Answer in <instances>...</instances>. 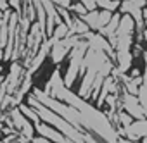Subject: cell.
Segmentation results:
<instances>
[{
  "mask_svg": "<svg viewBox=\"0 0 147 143\" xmlns=\"http://www.w3.org/2000/svg\"><path fill=\"white\" fill-rule=\"evenodd\" d=\"M82 36H76V35H69V36H66V38H62V40H59V41H55V43H52V48H50V53H49V57L52 59V62L59 67V64L69 55V52L73 50V47H75L76 43H78V40H80Z\"/></svg>",
  "mask_w": 147,
  "mask_h": 143,
  "instance_id": "obj_5",
  "label": "cell"
},
{
  "mask_svg": "<svg viewBox=\"0 0 147 143\" xmlns=\"http://www.w3.org/2000/svg\"><path fill=\"white\" fill-rule=\"evenodd\" d=\"M142 40H144V43L147 45V29H144V33H142Z\"/></svg>",
  "mask_w": 147,
  "mask_h": 143,
  "instance_id": "obj_19",
  "label": "cell"
},
{
  "mask_svg": "<svg viewBox=\"0 0 147 143\" xmlns=\"http://www.w3.org/2000/svg\"><path fill=\"white\" fill-rule=\"evenodd\" d=\"M0 143H5V141H4V140H2V141H0Z\"/></svg>",
  "mask_w": 147,
  "mask_h": 143,
  "instance_id": "obj_24",
  "label": "cell"
},
{
  "mask_svg": "<svg viewBox=\"0 0 147 143\" xmlns=\"http://www.w3.org/2000/svg\"><path fill=\"white\" fill-rule=\"evenodd\" d=\"M66 36H69V28L66 26V23H61V24H57L55 28H54V31H52V35H50V41L52 43H55V41H59V40H62V38H66Z\"/></svg>",
  "mask_w": 147,
  "mask_h": 143,
  "instance_id": "obj_8",
  "label": "cell"
},
{
  "mask_svg": "<svg viewBox=\"0 0 147 143\" xmlns=\"http://www.w3.org/2000/svg\"><path fill=\"white\" fill-rule=\"evenodd\" d=\"M2 71H4V65H2V64H0V74H2Z\"/></svg>",
  "mask_w": 147,
  "mask_h": 143,
  "instance_id": "obj_22",
  "label": "cell"
},
{
  "mask_svg": "<svg viewBox=\"0 0 147 143\" xmlns=\"http://www.w3.org/2000/svg\"><path fill=\"white\" fill-rule=\"evenodd\" d=\"M47 40V35H45V28L43 26H40L36 21L31 24V28H30V33H28V36H26V47H24V55H23V60H21V64L24 65V69H28V65H30V62L33 60V57L38 53V50H40V47H42V43Z\"/></svg>",
  "mask_w": 147,
  "mask_h": 143,
  "instance_id": "obj_2",
  "label": "cell"
},
{
  "mask_svg": "<svg viewBox=\"0 0 147 143\" xmlns=\"http://www.w3.org/2000/svg\"><path fill=\"white\" fill-rule=\"evenodd\" d=\"M52 2H54L57 7H64V9H69V5L73 4V0H52Z\"/></svg>",
  "mask_w": 147,
  "mask_h": 143,
  "instance_id": "obj_14",
  "label": "cell"
},
{
  "mask_svg": "<svg viewBox=\"0 0 147 143\" xmlns=\"http://www.w3.org/2000/svg\"><path fill=\"white\" fill-rule=\"evenodd\" d=\"M9 9H12L14 12L19 14V11H21V0H9Z\"/></svg>",
  "mask_w": 147,
  "mask_h": 143,
  "instance_id": "obj_13",
  "label": "cell"
},
{
  "mask_svg": "<svg viewBox=\"0 0 147 143\" xmlns=\"http://www.w3.org/2000/svg\"><path fill=\"white\" fill-rule=\"evenodd\" d=\"M2 100H4V93H0V110H2Z\"/></svg>",
  "mask_w": 147,
  "mask_h": 143,
  "instance_id": "obj_20",
  "label": "cell"
},
{
  "mask_svg": "<svg viewBox=\"0 0 147 143\" xmlns=\"http://www.w3.org/2000/svg\"><path fill=\"white\" fill-rule=\"evenodd\" d=\"M7 116H9V119L12 122V129L18 136H21L24 140H33L35 138V124L30 119H26L18 107L12 109L11 112H7Z\"/></svg>",
  "mask_w": 147,
  "mask_h": 143,
  "instance_id": "obj_3",
  "label": "cell"
},
{
  "mask_svg": "<svg viewBox=\"0 0 147 143\" xmlns=\"http://www.w3.org/2000/svg\"><path fill=\"white\" fill-rule=\"evenodd\" d=\"M2 140H4V133H2V131H0V141H2Z\"/></svg>",
  "mask_w": 147,
  "mask_h": 143,
  "instance_id": "obj_21",
  "label": "cell"
},
{
  "mask_svg": "<svg viewBox=\"0 0 147 143\" xmlns=\"http://www.w3.org/2000/svg\"><path fill=\"white\" fill-rule=\"evenodd\" d=\"M50 48H52V41H50V40L47 38V40H45V41L42 43V47H40L38 53H36V55L33 57V60L30 62V65H28V69H26V71H28V73H30L31 76H33V74L36 73V71H38V69H40L42 65H43L45 59H47V57H49V53H50Z\"/></svg>",
  "mask_w": 147,
  "mask_h": 143,
  "instance_id": "obj_7",
  "label": "cell"
},
{
  "mask_svg": "<svg viewBox=\"0 0 147 143\" xmlns=\"http://www.w3.org/2000/svg\"><path fill=\"white\" fill-rule=\"evenodd\" d=\"M118 2H121V0H118Z\"/></svg>",
  "mask_w": 147,
  "mask_h": 143,
  "instance_id": "obj_25",
  "label": "cell"
},
{
  "mask_svg": "<svg viewBox=\"0 0 147 143\" xmlns=\"http://www.w3.org/2000/svg\"><path fill=\"white\" fill-rule=\"evenodd\" d=\"M9 9V0H0V11L5 12Z\"/></svg>",
  "mask_w": 147,
  "mask_h": 143,
  "instance_id": "obj_15",
  "label": "cell"
},
{
  "mask_svg": "<svg viewBox=\"0 0 147 143\" xmlns=\"http://www.w3.org/2000/svg\"><path fill=\"white\" fill-rule=\"evenodd\" d=\"M142 21H144V29H147V7L142 11Z\"/></svg>",
  "mask_w": 147,
  "mask_h": 143,
  "instance_id": "obj_17",
  "label": "cell"
},
{
  "mask_svg": "<svg viewBox=\"0 0 147 143\" xmlns=\"http://www.w3.org/2000/svg\"><path fill=\"white\" fill-rule=\"evenodd\" d=\"M111 17H113V12L95 9V11H92V12H87V14H85L83 17H80V19L90 28L92 33H99V31L111 21Z\"/></svg>",
  "mask_w": 147,
  "mask_h": 143,
  "instance_id": "obj_6",
  "label": "cell"
},
{
  "mask_svg": "<svg viewBox=\"0 0 147 143\" xmlns=\"http://www.w3.org/2000/svg\"><path fill=\"white\" fill-rule=\"evenodd\" d=\"M24 74H26V69H24V65H23L19 60L11 62L9 73H7V76H5V80H4L2 93H4V95H14V92L19 88L21 81L24 80Z\"/></svg>",
  "mask_w": 147,
  "mask_h": 143,
  "instance_id": "obj_4",
  "label": "cell"
},
{
  "mask_svg": "<svg viewBox=\"0 0 147 143\" xmlns=\"http://www.w3.org/2000/svg\"><path fill=\"white\" fill-rule=\"evenodd\" d=\"M76 2H80L88 12H92V11H95L97 7H95V2H94V0H76Z\"/></svg>",
  "mask_w": 147,
  "mask_h": 143,
  "instance_id": "obj_12",
  "label": "cell"
},
{
  "mask_svg": "<svg viewBox=\"0 0 147 143\" xmlns=\"http://www.w3.org/2000/svg\"><path fill=\"white\" fill-rule=\"evenodd\" d=\"M137 98H138V104L144 110V116L147 117V86L142 83V86L138 88V93H137Z\"/></svg>",
  "mask_w": 147,
  "mask_h": 143,
  "instance_id": "obj_11",
  "label": "cell"
},
{
  "mask_svg": "<svg viewBox=\"0 0 147 143\" xmlns=\"http://www.w3.org/2000/svg\"><path fill=\"white\" fill-rule=\"evenodd\" d=\"M144 71H142V81H144V85L147 86V62H144Z\"/></svg>",
  "mask_w": 147,
  "mask_h": 143,
  "instance_id": "obj_16",
  "label": "cell"
},
{
  "mask_svg": "<svg viewBox=\"0 0 147 143\" xmlns=\"http://www.w3.org/2000/svg\"><path fill=\"white\" fill-rule=\"evenodd\" d=\"M4 80H5V76H4V74H0V93H2V86H4Z\"/></svg>",
  "mask_w": 147,
  "mask_h": 143,
  "instance_id": "obj_18",
  "label": "cell"
},
{
  "mask_svg": "<svg viewBox=\"0 0 147 143\" xmlns=\"http://www.w3.org/2000/svg\"><path fill=\"white\" fill-rule=\"evenodd\" d=\"M94 2H95V7L100 9V11L118 12V7H119V2H118V0H94Z\"/></svg>",
  "mask_w": 147,
  "mask_h": 143,
  "instance_id": "obj_9",
  "label": "cell"
},
{
  "mask_svg": "<svg viewBox=\"0 0 147 143\" xmlns=\"http://www.w3.org/2000/svg\"><path fill=\"white\" fill-rule=\"evenodd\" d=\"M18 109H19V110H21V114H23L26 119H30L33 124L40 122V117H38V114H36V112H35V110H33V109L28 105V104H24V102H23V104H19V105H18Z\"/></svg>",
  "mask_w": 147,
  "mask_h": 143,
  "instance_id": "obj_10",
  "label": "cell"
},
{
  "mask_svg": "<svg viewBox=\"0 0 147 143\" xmlns=\"http://www.w3.org/2000/svg\"><path fill=\"white\" fill-rule=\"evenodd\" d=\"M87 50H88V41L85 38H80L78 43L73 47V50L67 55V65L62 74V81H64V86L69 90L76 83V80L82 78V67H83V59H85Z\"/></svg>",
  "mask_w": 147,
  "mask_h": 143,
  "instance_id": "obj_1",
  "label": "cell"
},
{
  "mask_svg": "<svg viewBox=\"0 0 147 143\" xmlns=\"http://www.w3.org/2000/svg\"><path fill=\"white\" fill-rule=\"evenodd\" d=\"M2 17H4V12H2V11H0V19H2Z\"/></svg>",
  "mask_w": 147,
  "mask_h": 143,
  "instance_id": "obj_23",
  "label": "cell"
}]
</instances>
